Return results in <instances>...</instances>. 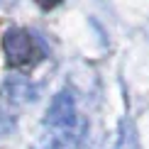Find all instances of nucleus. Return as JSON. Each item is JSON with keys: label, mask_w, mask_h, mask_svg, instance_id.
<instances>
[{"label": "nucleus", "mask_w": 149, "mask_h": 149, "mask_svg": "<svg viewBox=\"0 0 149 149\" xmlns=\"http://www.w3.org/2000/svg\"><path fill=\"white\" fill-rule=\"evenodd\" d=\"M39 8H44V10H49V8H54V5H59L61 0H34Z\"/></svg>", "instance_id": "obj_3"}, {"label": "nucleus", "mask_w": 149, "mask_h": 149, "mask_svg": "<svg viewBox=\"0 0 149 149\" xmlns=\"http://www.w3.org/2000/svg\"><path fill=\"white\" fill-rule=\"evenodd\" d=\"M5 54L12 64H27L34 59V42L22 29H10L5 34Z\"/></svg>", "instance_id": "obj_2"}, {"label": "nucleus", "mask_w": 149, "mask_h": 149, "mask_svg": "<svg viewBox=\"0 0 149 149\" xmlns=\"http://www.w3.org/2000/svg\"><path fill=\"white\" fill-rule=\"evenodd\" d=\"M47 125V134H56V137H83L76 117V100L71 93H59L52 100L44 117Z\"/></svg>", "instance_id": "obj_1"}]
</instances>
